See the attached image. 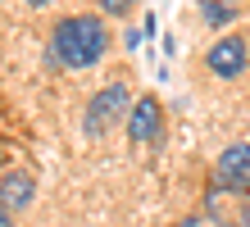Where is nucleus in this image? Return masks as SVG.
Listing matches in <instances>:
<instances>
[{"label": "nucleus", "instance_id": "1", "mask_svg": "<svg viewBox=\"0 0 250 227\" xmlns=\"http://www.w3.org/2000/svg\"><path fill=\"white\" fill-rule=\"evenodd\" d=\"M50 50H55V59H60L64 68H91V64L105 59L109 32H105L100 19H91V14H73V19H64L60 27H55Z\"/></svg>", "mask_w": 250, "mask_h": 227}, {"label": "nucleus", "instance_id": "2", "mask_svg": "<svg viewBox=\"0 0 250 227\" xmlns=\"http://www.w3.org/2000/svg\"><path fill=\"white\" fill-rule=\"evenodd\" d=\"M127 114H132V96H127V86H123V82H109L105 91H96V96H91L82 127H86V136H105V132L119 123V118H127Z\"/></svg>", "mask_w": 250, "mask_h": 227}, {"label": "nucleus", "instance_id": "3", "mask_svg": "<svg viewBox=\"0 0 250 227\" xmlns=\"http://www.w3.org/2000/svg\"><path fill=\"white\" fill-rule=\"evenodd\" d=\"M214 177L223 191H237V195H250V141H237L228 145L214 164Z\"/></svg>", "mask_w": 250, "mask_h": 227}, {"label": "nucleus", "instance_id": "4", "mask_svg": "<svg viewBox=\"0 0 250 227\" xmlns=\"http://www.w3.org/2000/svg\"><path fill=\"white\" fill-rule=\"evenodd\" d=\"M205 64L214 68V78H241L246 64H250V45L246 37H218L205 55Z\"/></svg>", "mask_w": 250, "mask_h": 227}, {"label": "nucleus", "instance_id": "5", "mask_svg": "<svg viewBox=\"0 0 250 227\" xmlns=\"http://www.w3.org/2000/svg\"><path fill=\"white\" fill-rule=\"evenodd\" d=\"M250 195H237V191H223L214 186L209 195H205V205H209V214L223 223V227H250Z\"/></svg>", "mask_w": 250, "mask_h": 227}, {"label": "nucleus", "instance_id": "6", "mask_svg": "<svg viewBox=\"0 0 250 227\" xmlns=\"http://www.w3.org/2000/svg\"><path fill=\"white\" fill-rule=\"evenodd\" d=\"M159 123H164L159 100H155V96H141V104H132V114H127V141H132V145L155 141V136H159Z\"/></svg>", "mask_w": 250, "mask_h": 227}, {"label": "nucleus", "instance_id": "7", "mask_svg": "<svg viewBox=\"0 0 250 227\" xmlns=\"http://www.w3.org/2000/svg\"><path fill=\"white\" fill-rule=\"evenodd\" d=\"M23 205H32V177L27 173H5L0 177V209H23Z\"/></svg>", "mask_w": 250, "mask_h": 227}, {"label": "nucleus", "instance_id": "8", "mask_svg": "<svg viewBox=\"0 0 250 227\" xmlns=\"http://www.w3.org/2000/svg\"><path fill=\"white\" fill-rule=\"evenodd\" d=\"M205 23H232V9L223 0H205Z\"/></svg>", "mask_w": 250, "mask_h": 227}, {"label": "nucleus", "instance_id": "9", "mask_svg": "<svg viewBox=\"0 0 250 227\" xmlns=\"http://www.w3.org/2000/svg\"><path fill=\"white\" fill-rule=\"evenodd\" d=\"M137 0H105V14H127Z\"/></svg>", "mask_w": 250, "mask_h": 227}, {"label": "nucleus", "instance_id": "10", "mask_svg": "<svg viewBox=\"0 0 250 227\" xmlns=\"http://www.w3.org/2000/svg\"><path fill=\"white\" fill-rule=\"evenodd\" d=\"M0 227H14V223H9V209H0Z\"/></svg>", "mask_w": 250, "mask_h": 227}, {"label": "nucleus", "instance_id": "11", "mask_svg": "<svg viewBox=\"0 0 250 227\" xmlns=\"http://www.w3.org/2000/svg\"><path fill=\"white\" fill-rule=\"evenodd\" d=\"M182 227H196V218H187V223H182Z\"/></svg>", "mask_w": 250, "mask_h": 227}, {"label": "nucleus", "instance_id": "12", "mask_svg": "<svg viewBox=\"0 0 250 227\" xmlns=\"http://www.w3.org/2000/svg\"><path fill=\"white\" fill-rule=\"evenodd\" d=\"M27 5H46V0H27Z\"/></svg>", "mask_w": 250, "mask_h": 227}]
</instances>
